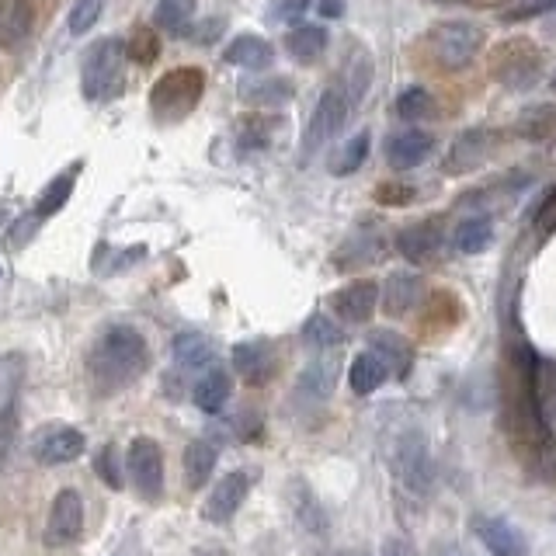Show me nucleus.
Returning a JSON list of instances; mask_svg holds the SVG:
<instances>
[{
	"mask_svg": "<svg viewBox=\"0 0 556 556\" xmlns=\"http://www.w3.org/2000/svg\"><path fill=\"white\" fill-rule=\"evenodd\" d=\"M150 365V348L136 327H108L91 351V376L105 393L133 386Z\"/></svg>",
	"mask_w": 556,
	"mask_h": 556,
	"instance_id": "obj_1",
	"label": "nucleus"
},
{
	"mask_svg": "<svg viewBox=\"0 0 556 556\" xmlns=\"http://www.w3.org/2000/svg\"><path fill=\"white\" fill-rule=\"evenodd\" d=\"M126 84V46L119 39H101L87 49L84 73H80V87H84L87 101H108L122 94Z\"/></svg>",
	"mask_w": 556,
	"mask_h": 556,
	"instance_id": "obj_2",
	"label": "nucleus"
},
{
	"mask_svg": "<svg viewBox=\"0 0 556 556\" xmlns=\"http://www.w3.org/2000/svg\"><path fill=\"white\" fill-rule=\"evenodd\" d=\"M348 112H351V101L345 94V87L331 84L320 91V101L317 108H313L310 122H306V133H303V157H310V153H317L320 146L327 143V139H334L341 133V126L348 122Z\"/></svg>",
	"mask_w": 556,
	"mask_h": 556,
	"instance_id": "obj_3",
	"label": "nucleus"
},
{
	"mask_svg": "<svg viewBox=\"0 0 556 556\" xmlns=\"http://www.w3.org/2000/svg\"><path fill=\"white\" fill-rule=\"evenodd\" d=\"M393 470L404 480V487L411 494H428L431 484H435V463H431V449L428 438L417 428L404 431L397 438V452H393Z\"/></svg>",
	"mask_w": 556,
	"mask_h": 556,
	"instance_id": "obj_4",
	"label": "nucleus"
},
{
	"mask_svg": "<svg viewBox=\"0 0 556 556\" xmlns=\"http://www.w3.org/2000/svg\"><path fill=\"white\" fill-rule=\"evenodd\" d=\"M202 87L206 77L199 70H174L153 87V112L164 115V119H181L188 115L202 98Z\"/></svg>",
	"mask_w": 556,
	"mask_h": 556,
	"instance_id": "obj_5",
	"label": "nucleus"
},
{
	"mask_svg": "<svg viewBox=\"0 0 556 556\" xmlns=\"http://www.w3.org/2000/svg\"><path fill=\"white\" fill-rule=\"evenodd\" d=\"M484 32L470 21H442V25L431 28V49L445 67H466L477 56Z\"/></svg>",
	"mask_w": 556,
	"mask_h": 556,
	"instance_id": "obj_6",
	"label": "nucleus"
},
{
	"mask_svg": "<svg viewBox=\"0 0 556 556\" xmlns=\"http://www.w3.org/2000/svg\"><path fill=\"white\" fill-rule=\"evenodd\" d=\"M87 449L84 431L70 428V424H46V428L35 431L32 438V456L39 459L42 466H63L80 459Z\"/></svg>",
	"mask_w": 556,
	"mask_h": 556,
	"instance_id": "obj_7",
	"label": "nucleus"
},
{
	"mask_svg": "<svg viewBox=\"0 0 556 556\" xmlns=\"http://www.w3.org/2000/svg\"><path fill=\"white\" fill-rule=\"evenodd\" d=\"M497 56H508V63L494 60V77L511 91H529L539 80V73H543V56L529 42H504L497 49Z\"/></svg>",
	"mask_w": 556,
	"mask_h": 556,
	"instance_id": "obj_8",
	"label": "nucleus"
},
{
	"mask_svg": "<svg viewBox=\"0 0 556 556\" xmlns=\"http://www.w3.org/2000/svg\"><path fill=\"white\" fill-rule=\"evenodd\" d=\"M84 532V501L73 487L60 490L49 508V522H46V543L49 546H70L80 539Z\"/></svg>",
	"mask_w": 556,
	"mask_h": 556,
	"instance_id": "obj_9",
	"label": "nucleus"
},
{
	"mask_svg": "<svg viewBox=\"0 0 556 556\" xmlns=\"http://www.w3.org/2000/svg\"><path fill=\"white\" fill-rule=\"evenodd\" d=\"M129 473H133L139 494L157 501L164 490V456H160V445L153 438H136L129 445Z\"/></svg>",
	"mask_w": 556,
	"mask_h": 556,
	"instance_id": "obj_10",
	"label": "nucleus"
},
{
	"mask_svg": "<svg viewBox=\"0 0 556 556\" xmlns=\"http://www.w3.org/2000/svg\"><path fill=\"white\" fill-rule=\"evenodd\" d=\"M379 285L369 282V278H362V282H351L345 289H338L331 296V310L334 317L341 320V324H369L372 313H376L379 306Z\"/></svg>",
	"mask_w": 556,
	"mask_h": 556,
	"instance_id": "obj_11",
	"label": "nucleus"
},
{
	"mask_svg": "<svg viewBox=\"0 0 556 556\" xmlns=\"http://www.w3.org/2000/svg\"><path fill=\"white\" fill-rule=\"evenodd\" d=\"M431 153H435V136L424 133V129H407V133L390 136V143H386V164L393 171H414Z\"/></svg>",
	"mask_w": 556,
	"mask_h": 556,
	"instance_id": "obj_12",
	"label": "nucleus"
},
{
	"mask_svg": "<svg viewBox=\"0 0 556 556\" xmlns=\"http://www.w3.org/2000/svg\"><path fill=\"white\" fill-rule=\"evenodd\" d=\"M473 532H477L480 543H484L494 556H525V553H529L525 536L515 529V525L504 522V518L480 515L477 522H473Z\"/></svg>",
	"mask_w": 556,
	"mask_h": 556,
	"instance_id": "obj_13",
	"label": "nucleus"
},
{
	"mask_svg": "<svg viewBox=\"0 0 556 556\" xmlns=\"http://www.w3.org/2000/svg\"><path fill=\"white\" fill-rule=\"evenodd\" d=\"M247 487H251L247 473H226V477L216 484V490L209 494V501H206V518H209V522L212 525L230 522V518L240 511V504H244Z\"/></svg>",
	"mask_w": 556,
	"mask_h": 556,
	"instance_id": "obj_14",
	"label": "nucleus"
},
{
	"mask_svg": "<svg viewBox=\"0 0 556 556\" xmlns=\"http://www.w3.org/2000/svg\"><path fill=\"white\" fill-rule=\"evenodd\" d=\"M442 230H438V223H414L407 226V230L397 233V251L404 254L407 261H414V265H428V261L438 258V251H442Z\"/></svg>",
	"mask_w": 556,
	"mask_h": 556,
	"instance_id": "obj_15",
	"label": "nucleus"
},
{
	"mask_svg": "<svg viewBox=\"0 0 556 556\" xmlns=\"http://www.w3.org/2000/svg\"><path fill=\"white\" fill-rule=\"evenodd\" d=\"M223 63L244 70H268L275 63V49L261 35H237L230 46L223 49Z\"/></svg>",
	"mask_w": 556,
	"mask_h": 556,
	"instance_id": "obj_16",
	"label": "nucleus"
},
{
	"mask_svg": "<svg viewBox=\"0 0 556 556\" xmlns=\"http://www.w3.org/2000/svg\"><path fill=\"white\" fill-rule=\"evenodd\" d=\"M233 369L247 379V383H265L275 369V355L268 341H244L233 348Z\"/></svg>",
	"mask_w": 556,
	"mask_h": 556,
	"instance_id": "obj_17",
	"label": "nucleus"
},
{
	"mask_svg": "<svg viewBox=\"0 0 556 556\" xmlns=\"http://www.w3.org/2000/svg\"><path fill=\"white\" fill-rule=\"evenodd\" d=\"M327 42H331V32L324 25H296L292 32H285L282 46L292 60L299 63H313L317 56H324Z\"/></svg>",
	"mask_w": 556,
	"mask_h": 556,
	"instance_id": "obj_18",
	"label": "nucleus"
},
{
	"mask_svg": "<svg viewBox=\"0 0 556 556\" xmlns=\"http://www.w3.org/2000/svg\"><path fill=\"white\" fill-rule=\"evenodd\" d=\"M386 376H390V365H386L376 351H362V355H355V362H351V369H348V383L358 397L376 393L379 386L386 383Z\"/></svg>",
	"mask_w": 556,
	"mask_h": 556,
	"instance_id": "obj_19",
	"label": "nucleus"
},
{
	"mask_svg": "<svg viewBox=\"0 0 556 556\" xmlns=\"http://www.w3.org/2000/svg\"><path fill=\"white\" fill-rule=\"evenodd\" d=\"M421 292H424V285L417 275H407V272L390 275L383 285V310L390 313V317H404L417 299H421Z\"/></svg>",
	"mask_w": 556,
	"mask_h": 556,
	"instance_id": "obj_20",
	"label": "nucleus"
},
{
	"mask_svg": "<svg viewBox=\"0 0 556 556\" xmlns=\"http://www.w3.org/2000/svg\"><path fill=\"white\" fill-rule=\"evenodd\" d=\"M341 87H345L351 108L365 98V91L372 87V53L362 46H351V56L345 60V70H341Z\"/></svg>",
	"mask_w": 556,
	"mask_h": 556,
	"instance_id": "obj_21",
	"label": "nucleus"
},
{
	"mask_svg": "<svg viewBox=\"0 0 556 556\" xmlns=\"http://www.w3.org/2000/svg\"><path fill=\"white\" fill-rule=\"evenodd\" d=\"M494 244V219L490 216H470L452 230V247L459 254H480Z\"/></svg>",
	"mask_w": 556,
	"mask_h": 556,
	"instance_id": "obj_22",
	"label": "nucleus"
},
{
	"mask_svg": "<svg viewBox=\"0 0 556 556\" xmlns=\"http://www.w3.org/2000/svg\"><path fill=\"white\" fill-rule=\"evenodd\" d=\"M240 98H244L247 105H258V108H278L292 98V84L285 77L244 80V84H240Z\"/></svg>",
	"mask_w": 556,
	"mask_h": 556,
	"instance_id": "obj_23",
	"label": "nucleus"
},
{
	"mask_svg": "<svg viewBox=\"0 0 556 556\" xmlns=\"http://www.w3.org/2000/svg\"><path fill=\"white\" fill-rule=\"evenodd\" d=\"M393 112H397L400 122H428L438 115V101L428 87L414 84L407 91H400V98L393 101Z\"/></svg>",
	"mask_w": 556,
	"mask_h": 556,
	"instance_id": "obj_24",
	"label": "nucleus"
},
{
	"mask_svg": "<svg viewBox=\"0 0 556 556\" xmlns=\"http://www.w3.org/2000/svg\"><path fill=\"white\" fill-rule=\"evenodd\" d=\"M192 397H195V407H199V411L219 414L226 400H230V376H226L223 369H209L206 376L195 383Z\"/></svg>",
	"mask_w": 556,
	"mask_h": 556,
	"instance_id": "obj_25",
	"label": "nucleus"
},
{
	"mask_svg": "<svg viewBox=\"0 0 556 556\" xmlns=\"http://www.w3.org/2000/svg\"><path fill=\"white\" fill-rule=\"evenodd\" d=\"M484 157H487V129H466L452 143L449 171H473Z\"/></svg>",
	"mask_w": 556,
	"mask_h": 556,
	"instance_id": "obj_26",
	"label": "nucleus"
},
{
	"mask_svg": "<svg viewBox=\"0 0 556 556\" xmlns=\"http://www.w3.org/2000/svg\"><path fill=\"white\" fill-rule=\"evenodd\" d=\"M32 32V7L25 0H11V4L0 11V42L4 46H18Z\"/></svg>",
	"mask_w": 556,
	"mask_h": 556,
	"instance_id": "obj_27",
	"label": "nucleus"
},
{
	"mask_svg": "<svg viewBox=\"0 0 556 556\" xmlns=\"http://www.w3.org/2000/svg\"><path fill=\"white\" fill-rule=\"evenodd\" d=\"M216 470V449L209 442H192L185 449V480L192 490L206 487V480Z\"/></svg>",
	"mask_w": 556,
	"mask_h": 556,
	"instance_id": "obj_28",
	"label": "nucleus"
},
{
	"mask_svg": "<svg viewBox=\"0 0 556 556\" xmlns=\"http://www.w3.org/2000/svg\"><path fill=\"white\" fill-rule=\"evenodd\" d=\"M369 146H372L369 129L355 133V136H351L348 143L338 150V157H331V174H338V178H351V174H355L358 167L365 164V157H369Z\"/></svg>",
	"mask_w": 556,
	"mask_h": 556,
	"instance_id": "obj_29",
	"label": "nucleus"
},
{
	"mask_svg": "<svg viewBox=\"0 0 556 556\" xmlns=\"http://www.w3.org/2000/svg\"><path fill=\"white\" fill-rule=\"evenodd\" d=\"M369 351H376V355L383 358V362L390 365L397 376H404V372L411 369V348H407V341L397 338V334L376 331V334H372V348Z\"/></svg>",
	"mask_w": 556,
	"mask_h": 556,
	"instance_id": "obj_30",
	"label": "nucleus"
},
{
	"mask_svg": "<svg viewBox=\"0 0 556 556\" xmlns=\"http://www.w3.org/2000/svg\"><path fill=\"white\" fill-rule=\"evenodd\" d=\"M171 348L181 369H202V365L212 362V341L202 338V334H178Z\"/></svg>",
	"mask_w": 556,
	"mask_h": 556,
	"instance_id": "obj_31",
	"label": "nucleus"
},
{
	"mask_svg": "<svg viewBox=\"0 0 556 556\" xmlns=\"http://www.w3.org/2000/svg\"><path fill=\"white\" fill-rule=\"evenodd\" d=\"M192 11H195V0H160L157 11H153V21H157V28H164V32L181 35L192 25Z\"/></svg>",
	"mask_w": 556,
	"mask_h": 556,
	"instance_id": "obj_32",
	"label": "nucleus"
},
{
	"mask_svg": "<svg viewBox=\"0 0 556 556\" xmlns=\"http://www.w3.org/2000/svg\"><path fill=\"white\" fill-rule=\"evenodd\" d=\"M73 185H77V167H70V171H63L56 181H49V188L39 195V206H35V216L46 219V216H53V212H60L63 206H67Z\"/></svg>",
	"mask_w": 556,
	"mask_h": 556,
	"instance_id": "obj_33",
	"label": "nucleus"
},
{
	"mask_svg": "<svg viewBox=\"0 0 556 556\" xmlns=\"http://www.w3.org/2000/svg\"><path fill=\"white\" fill-rule=\"evenodd\" d=\"M334 376H338V369H334L327 358H317V362L306 365V372L299 376V390L313 400H324L327 393L334 390Z\"/></svg>",
	"mask_w": 556,
	"mask_h": 556,
	"instance_id": "obj_34",
	"label": "nucleus"
},
{
	"mask_svg": "<svg viewBox=\"0 0 556 556\" xmlns=\"http://www.w3.org/2000/svg\"><path fill=\"white\" fill-rule=\"evenodd\" d=\"M518 133L525 139H550L556 133V105H536L518 119Z\"/></svg>",
	"mask_w": 556,
	"mask_h": 556,
	"instance_id": "obj_35",
	"label": "nucleus"
},
{
	"mask_svg": "<svg viewBox=\"0 0 556 556\" xmlns=\"http://www.w3.org/2000/svg\"><path fill=\"white\" fill-rule=\"evenodd\" d=\"M303 338H306V345H313V348H334V345H341L338 324H331L324 313H313V317L306 320Z\"/></svg>",
	"mask_w": 556,
	"mask_h": 556,
	"instance_id": "obj_36",
	"label": "nucleus"
},
{
	"mask_svg": "<svg viewBox=\"0 0 556 556\" xmlns=\"http://www.w3.org/2000/svg\"><path fill=\"white\" fill-rule=\"evenodd\" d=\"M101 11H105V0H77V4L70 7V32L73 35H87L94 25H98Z\"/></svg>",
	"mask_w": 556,
	"mask_h": 556,
	"instance_id": "obj_37",
	"label": "nucleus"
},
{
	"mask_svg": "<svg viewBox=\"0 0 556 556\" xmlns=\"http://www.w3.org/2000/svg\"><path fill=\"white\" fill-rule=\"evenodd\" d=\"M313 7V0H275V11L272 18L278 21V25H292L296 28L299 21L306 18V11Z\"/></svg>",
	"mask_w": 556,
	"mask_h": 556,
	"instance_id": "obj_38",
	"label": "nucleus"
},
{
	"mask_svg": "<svg viewBox=\"0 0 556 556\" xmlns=\"http://www.w3.org/2000/svg\"><path fill=\"white\" fill-rule=\"evenodd\" d=\"M98 477L105 480L108 487H115V490L122 487V470H119V459H115L112 445H105V449L98 452Z\"/></svg>",
	"mask_w": 556,
	"mask_h": 556,
	"instance_id": "obj_39",
	"label": "nucleus"
},
{
	"mask_svg": "<svg viewBox=\"0 0 556 556\" xmlns=\"http://www.w3.org/2000/svg\"><path fill=\"white\" fill-rule=\"evenodd\" d=\"M414 195H417L414 188L393 185V181H390V185H379V188H376V199L383 202V206H411Z\"/></svg>",
	"mask_w": 556,
	"mask_h": 556,
	"instance_id": "obj_40",
	"label": "nucleus"
},
{
	"mask_svg": "<svg viewBox=\"0 0 556 556\" xmlns=\"http://www.w3.org/2000/svg\"><path fill=\"white\" fill-rule=\"evenodd\" d=\"M157 53H160L157 35L146 32V28H139L136 39H133V60H139V63H150V60H157Z\"/></svg>",
	"mask_w": 556,
	"mask_h": 556,
	"instance_id": "obj_41",
	"label": "nucleus"
},
{
	"mask_svg": "<svg viewBox=\"0 0 556 556\" xmlns=\"http://www.w3.org/2000/svg\"><path fill=\"white\" fill-rule=\"evenodd\" d=\"M556 11V0H532V4L518 7V11H504V21H529L539 18V14H553Z\"/></svg>",
	"mask_w": 556,
	"mask_h": 556,
	"instance_id": "obj_42",
	"label": "nucleus"
},
{
	"mask_svg": "<svg viewBox=\"0 0 556 556\" xmlns=\"http://www.w3.org/2000/svg\"><path fill=\"white\" fill-rule=\"evenodd\" d=\"M317 7L327 18H341V14H345V0H317Z\"/></svg>",
	"mask_w": 556,
	"mask_h": 556,
	"instance_id": "obj_43",
	"label": "nucleus"
},
{
	"mask_svg": "<svg viewBox=\"0 0 556 556\" xmlns=\"http://www.w3.org/2000/svg\"><path fill=\"white\" fill-rule=\"evenodd\" d=\"M553 202H556V188H546V192H543V195H539V206H536V209H532V219H539V216H543V212H546V209H550V206H553Z\"/></svg>",
	"mask_w": 556,
	"mask_h": 556,
	"instance_id": "obj_44",
	"label": "nucleus"
},
{
	"mask_svg": "<svg viewBox=\"0 0 556 556\" xmlns=\"http://www.w3.org/2000/svg\"><path fill=\"white\" fill-rule=\"evenodd\" d=\"M216 28H223V21H219V18H212V21H206V25H199V42H212V39H216V35H212Z\"/></svg>",
	"mask_w": 556,
	"mask_h": 556,
	"instance_id": "obj_45",
	"label": "nucleus"
},
{
	"mask_svg": "<svg viewBox=\"0 0 556 556\" xmlns=\"http://www.w3.org/2000/svg\"><path fill=\"white\" fill-rule=\"evenodd\" d=\"M383 556H414V550H411L407 543H390V546H386Z\"/></svg>",
	"mask_w": 556,
	"mask_h": 556,
	"instance_id": "obj_46",
	"label": "nucleus"
},
{
	"mask_svg": "<svg viewBox=\"0 0 556 556\" xmlns=\"http://www.w3.org/2000/svg\"><path fill=\"white\" fill-rule=\"evenodd\" d=\"M195 556H226L223 550H219V546H206V550H199Z\"/></svg>",
	"mask_w": 556,
	"mask_h": 556,
	"instance_id": "obj_47",
	"label": "nucleus"
},
{
	"mask_svg": "<svg viewBox=\"0 0 556 556\" xmlns=\"http://www.w3.org/2000/svg\"><path fill=\"white\" fill-rule=\"evenodd\" d=\"M438 556H463V553H456V550H442Z\"/></svg>",
	"mask_w": 556,
	"mask_h": 556,
	"instance_id": "obj_48",
	"label": "nucleus"
},
{
	"mask_svg": "<svg viewBox=\"0 0 556 556\" xmlns=\"http://www.w3.org/2000/svg\"><path fill=\"white\" fill-rule=\"evenodd\" d=\"M550 87H553V91H556V73H553V77H550Z\"/></svg>",
	"mask_w": 556,
	"mask_h": 556,
	"instance_id": "obj_49",
	"label": "nucleus"
}]
</instances>
